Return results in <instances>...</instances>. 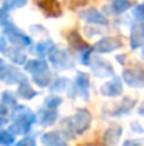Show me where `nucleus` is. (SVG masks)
<instances>
[{
  "label": "nucleus",
  "mask_w": 144,
  "mask_h": 146,
  "mask_svg": "<svg viewBox=\"0 0 144 146\" xmlns=\"http://www.w3.org/2000/svg\"><path fill=\"white\" fill-rule=\"evenodd\" d=\"M66 129L71 133L75 135H82L84 132H86L91 128L92 123V115L88 109H78L72 116H69L68 119L64 121Z\"/></svg>",
  "instance_id": "nucleus-1"
},
{
  "label": "nucleus",
  "mask_w": 144,
  "mask_h": 146,
  "mask_svg": "<svg viewBox=\"0 0 144 146\" xmlns=\"http://www.w3.org/2000/svg\"><path fill=\"white\" fill-rule=\"evenodd\" d=\"M1 27H3V36H6V38L10 41L11 46L28 47L31 44V38L27 34H24L11 20L1 21Z\"/></svg>",
  "instance_id": "nucleus-2"
},
{
  "label": "nucleus",
  "mask_w": 144,
  "mask_h": 146,
  "mask_svg": "<svg viewBox=\"0 0 144 146\" xmlns=\"http://www.w3.org/2000/svg\"><path fill=\"white\" fill-rule=\"evenodd\" d=\"M48 57H49V61L54 64V67L58 70H68L74 67V58L65 48L55 47Z\"/></svg>",
  "instance_id": "nucleus-3"
},
{
  "label": "nucleus",
  "mask_w": 144,
  "mask_h": 146,
  "mask_svg": "<svg viewBox=\"0 0 144 146\" xmlns=\"http://www.w3.org/2000/svg\"><path fill=\"white\" fill-rule=\"evenodd\" d=\"M66 38H68L69 44H71L74 48L81 52V55H82V61H84L85 64H89L88 58H91V52H92L93 47H91V46H89V44H88V43L79 36V33L75 31V30L71 31V33L66 36Z\"/></svg>",
  "instance_id": "nucleus-4"
},
{
  "label": "nucleus",
  "mask_w": 144,
  "mask_h": 146,
  "mask_svg": "<svg viewBox=\"0 0 144 146\" xmlns=\"http://www.w3.org/2000/svg\"><path fill=\"white\" fill-rule=\"evenodd\" d=\"M0 78L3 82H6L9 85L20 84L26 80L18 68H16L14 65H7L3 60L0 61Z\"/></svg>",
  "instance_id": "nucleus-5"
},
{
  "label": "nucleus",
  "mask_w": 144,
  "mask_h": 146,
  "mask_svg": "<svg viewBox=\"0 0 144 146\" xmlns=\"http://www.w3.org/2000/svg\"><path fill=\"white\" fill-rule=\"evenodd\" d=\"M123 81L133 88H144V70L139 67L126 68L123 71Z\"/></svg>",
  "instance_id": "nucleus-6"
},
{
  "label": "nucleus",
  "mask_w": 144,
  "mask_h": 146,
  "mask_svg": "<svg viewBox=\"0 0 144 146\" xmlns=\"http://www.w3.org/2000/svg\"><path fill=\"white\" fill-rule=\"evenodd\" d=\"M122 92H123V84H122L120 78H117V77H113L110 81L105 82L100 87V94L103 97L116 98V97H119Z\"/></svg>",
  "instance_id": "nucleus-7"
},
{
  "label": "nucleus",
  "mask_w": 144,
  "mask_h": 146,
  "mask_svg": "<svg viewBox=\"0 0 144 146\" xmlns=\"http://www.w3.org/2000/svg\"><path fill=\"white\" fill-rule=\"evenodd\" d=\"M36 4L47 17H59L62 14V9L58 0H36Z\"/></svg>",
  "instance_id": "nucleus-8"
},
{
  "label": "nucleus",
  "mask_w": 144,
  "mask_h": 146,
  "mask_svg": "<svg viewBox=\"0 0 144 146\" xmlns=\"http://www.w3.org/2000/svg\"><path fill=\"white\" fill-rule=\"evenodd\" d=\"M122 47V41L116 37H105L102 40H99L93 46V50L99 54H106V52H112L114 50Z\"/></svg>",
  "instance_id": "nucleus-9"
},
{
  "label": "nucleus",
  "mask_w": 144,
  "mask_h": 146,
  "mask_svg": "<svg viewBox=\"0 0 144 146\" xmlns=\"http://www.w3.org/2000/svg\"><path fill=\"white\" fill-rule=\"evenodd\" d=\"M11 125L9 126V131L14 135H23L27 133L31 128V125L36 122V119L33 118H14L11 119Z\"/></svg>",
  "instance_id": "nucleus-10"
},
{
  "label": "nucleus",
  "mask_w": 144,
  "mask_h": 146,
  "mask_svg": "<svg viewBox=\"0 0 144 146\" xmlns=\"http://www.w3.org/2000/svg\"><path fill=\"white\" fill-rule=\"evenodd\" d=\"M79 17L82 20H85L86 23H91V24H97V26H106L107 24L106 17L96 9H86V10L81 11Z\"/></svg>",
  "instance_id": "nucleus-11"
},
{
  "label": "nucleus",
  "mask_w": 144,
  "mask_h": 146,
  "mask_svg": "<svg viewBox=\"0 0 144 146\" xmlns=\"http://www.w3.org/2000/svg\"><path fill=\"white\" fill-rule=\"evenodd\" d=\"M89 67H92L93 74L97 75V77H102V78H105V77H114L113 68L107 62H105V61H102L99 58H92V61H89Z\"/></svg>",
  "instance_id": "nucleus-12"
},
{
  "label": "nucleus",
  "mask_w": 144,
  "mask_h": 146,
  "mask_svg": "<svg viewBox=\"0 0 144 146\" xmlns=\"http://www.w3.org/2000/svg\"><path fill=\"white\" fill-rule=\"evenodd\" d=\"M7 58H10V61L13 64H17V65H23L27 62V55L26 52L23 51V47H17V46H11L3 52Z\"/></svg>",
  "instance_id": "nucleus-13"
},
{
  "label": "nucleus",
  "mask_w": 144,
  "mask_h": 146,
  "mask_svg": "<svg viewBox=\"0 0 144 146\" xmlns=\"http://www.w3.org/2000/svg\"><path fill=\"white\" fill-rule=\"evenodd\" d=\"M122 132H123V129H122V126H119V125H113V126H110L109 129H106V132H105V135H103V142H105V145L114 146L119 142V139L122 138Z\"/></svg>",
  "instance_id": "nucleus-14"
},
{
  "label": "nucleus",
  "mask_w": 144,
  "mask_h": 146,
  "mask_svg": "<svg viewBox=\"0 0 144 146\" xmlns=\"http://www.w3.org/2000/svg\"><path fill=\"white\" fill-rule=\"evenodd\" d=\"M58 119V111L57 109H52V108H47V109H43L38 115V121L43 126H51L57 122Z\"/></svg>",
  "instance_id": "nucleus-15"
},
{
  "label": "nucleus",
  "mask_w": 144,
  "mask_h": 146,
  "mask_svg": "<svg viewBox=\"0 0 144 146\" xmlns=\"http://www.w3.org/2000/svg\"><path fill=\"white\" fill-rule=\"evenodd\" d=\"M24 68H26V71L30 72L31 75H36V74L48 71V64H47V61L37 58V60H30V61H27Z\"/></svg>",
  "instance_id": "nucleus-16"
},
{
  "label": "nucleus",
  "mask_w": 144,
  "mask_h": 146,
  "mask_svg": "<svg viewBox=\"0 0 144 146\" xmlns=\"http://www.w3.org/2000/svg\"><path fill=\"white\" fill-rule=\"evenodd\" d=\"M41 142L45 146H66L65 139L58 132H47L41 136Z\"/></svg>",
  "instance_id": "nucleus-17"
},
{
  "label": "nucleus",
  "mask_w": 144,
  "mask_h": 146,
  "mask_svg": "<svg viewBox=\"0 0 144 146\" xmlns=\"http://www.w3.org/2000/svg\"><path fill=\"white\" fill-rule=\"evenodd\" d=\"M76 88L79 95H82L84 99H88V91H89V77L85 72L76 74Z\"/></svg>",
  "instance_id": "nucleus-18"
},
{
  "label": "nucleus",
  "mask_w": 144,
  "mask_h": 146,
  "mask_svg": "<svg viewBox=\"0 0 144 146\" xmlns=\"http://www.w3.org/2000/svg\"><path fill=\"white\" fill-rule=\"evenodd\" d=\"M17 94L18 97L23 98V99H33L34 97H37V91L30 85V82L27 80H24L23 82L18 84V90H17Z\"/></svg>",
  "instance_id": "nucleus-19"
},
{
  "label": "nucleus",
  "mask_w": 144,
  "mask_h": 146,
  "mask_svg": "<svg viewBox=\"0 0 144 146\" xmlns=\"http://www.w3.org/2000/svg\"><path fill=\"white\" fill-rule=\"evenodd\" d=\"M55 48V44L51 41V40H45V41H40L36 44V47L33 48V51L40 55V57H45V55H49Z\"/></svg>",
  "instance_id": "nucleus-20"
},
{
  "label": "nucleus",
  "mask_w": 144,
  "mask_h": 146,
  "mask_svg": "<svg viewBox=\"0 0 144 146\" xmlns=\"http://www.w3.org/2000/svg\"><path fill=\"white\" fill-rule=\"evenodd\" d=\"M143 43H144V36H143V33H141L140 26L139 27H134L132 30V34H130V47L133 50H136V48H139V47H141Z\"/></svg>",
  "instance_id": "nucleus-21"
},
{
  "label": "nucleus",
  "mask_w": 144,
  "mask_h": 146,
  "mask_svg": "<svg viewBox=\"0 0 144 146\" xmlns=\"http://www.w3.org/2000/svg\"><path fill=\"white\" fill-rule=\"evenodd\" d=\"M132 4H133L132 0H113V3H112V13L122 14L126 10H129L132 7Z\"/></svg>",
  "instance_id": "nucleus-22"
},
{
  "label": "nucleus",
  "mask_w": 144,
  "mask_h": 146,
  "mask_svg": "<svg viewBox=\"0 0 144 146\" xmlns=\"http://www.w3.org/2000/svg\"><path fill=\"white\" fill-rule=\"evenodd\" d=\"M31 78H33L34 84L38 85V87H48V85L51 84V80H52L49 71H44V72L36 74V75H33Z\"/></svg>",
  "instance_id": "nucleus-23"
},
{
  "label": "nucleus",
  "mask_w": 144,
  "mask_h": 146,
  "mask_svg": "<svg viewBox=\"0 0 144 146\" xmlns=\"http://www.w3.org/2000/svg\"><path fill=\"white\" fill-rule=\"evenodd\" d=\"M26 4H27V0H4L1 10L10 11V10L20 9V7H23V6H26Z\"/></svg>",
  "instance_id": "nucleus-24"
},
{
  "label": "nucleus",
  "mask_w": 144,
  "mask_h": 146,
  "mask_svg": "<svg viewBox=\"0 0 144 146\" xmlns=\"http://www.w3.org/2000/svg\"><path fill=\"white\" fill-rule=\"evenodd\" d=\"M0 145L1 146H11L14 145V133L10 131H0Z\"/></svg>",
  "instance_id": "nucleus-25"
},
{
  "label": "nucleus",
  "mask_w": 144,
  "mask_h": 146,
  "mask_svg": "<svg viewBox=\"0 0 144 146\" xmlns=\"http://www.w3.org/2000/svg\"><path fill=\"white\" fill-rule=\"evenodd\" d=\"M1 104H3V105H7V106H16V105H17L16 95H14L11 91H4V92L1 94Z\"/></svg>",
  "instance_id": "nucleus-26"
},
{
  "label": "nucleus",
  "mask_w": 144,
  "mask_h": 146,
  "mask_svg": "<svg viewBox=\"0 0 144 146\" xmlns=\"http://www.w3.org/2000/svg\"><path fill=\"white\" fill-rule=\"evenodd\" d=\"M62 104V98L58 97V95H49L44 99V105L45 108H52V109H57L59 105Z\"/></svg>",
  "instance_id": "nucleus-27"
},
{
  "label": "nucleus",
  "mask_w": 144,
  "mask_h": 146,
  "mask_svg": "<svg viewBox=\"0 0 144 146\" xmlns=\"http://www.w3.org/2000/svg\"><path fill=\"white\" fill-rule=\"evenodd\" d=\"M68 85H69L68 80H65V78H58V80L51 85V91H54V92H57V91H62V90H65Z\"/></svg>",
  "instance_id": "nucleus-28"
},
{
  "label": "nucleus",
  "mask_w": 144,
  "mask_h": 146,
  "mask_svg": "<svg viewBox=\"0 0 144 146\" xmlns=\"http://www.w3.org/2000/svg\"><path fill=\"white\" fill-rule=\"evenodd\" d=\"M133 17L139 21H144V3L137 4L134 9H133Z\"/></svg>",
  "instance_id": "nucleus-29"
},
{
  "label": "nucleus",
  "mask_w": 144,
  "mask_h": 146,
  "mask_svg": "<svg viewBox=\"0 0 144 146\" xmlns=\"http://www.w3.org/2000/svg\"><path fill=\"white\" fill-rule=\"evenodd\" d=\"M13 146H36V139L34 138H23L21 141H18L16 145Z\"/></svg>",
  "instance_id": "nucleus-30"
},
{
  "label": "nucleus",
  "mask_w": 144,
  "mask_h": 146,
  "mask_svg": "<svg viewBox=\"0 0 144 146\" xmlns=\"http://www.w3.org/2000/svg\"><path fill=\"white\" fill-rule=\"evenodd\" d=\"M89 0H69V6L72 9H78V7H82L88 3Z\"/></svg>",
  "instance_id": "nucleus-31"
},
{
  "label": "nucleus",
  "mask_w": 144,
  "mask_h": 146,
  "mask_svg": "<svg viewBox=\"0 0 144 146\" xmlns=\"http://www.w3.org/2000/svg\"><path fill=\"white\" fill-rule=\"evenodd\" d=\"M123 146H144L140 141H136V139H129V141H126L124 142V145Z\"/></svg>",
  "instance_id": "nucleus-32"
},
{
  "label": "nucleus",
  "mask_w": 144,
  "mask_h": 146,
  "mask_svg": "<svg viewBox=\"0 0 144 146\" xmlns=\"http://www.w3.org/2000/svg\"><path fill=\"white\" fill-rule=\"evenodd\" d=\"M139 113H140V115H144V104H143V106H140V109H139Z\"/></svg>",
  "instance_id": "nucleus-33"
},
{
  "label": "nucleus",
  "mask_w": 144,
  "mask_h": 146,
  "mask_svg": "<svg viewBox=\"0 0 144 146\" xmlns=\"http://www.w3.org/2000/svg\"><path fill=\"white\" fill-rule=\"evenodd\" d=\"M141 55H143V58H144V48H143V51H141Z\"/></svg>",
  "instance_id": "nucleus-34"
}]
</instances>
